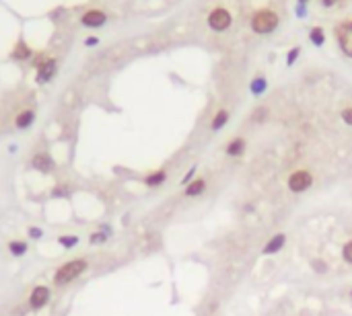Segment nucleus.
Masks as SVG:
<instances>
[{
    "label": "nucleus",
    "instance_id": "obj_8",
    "mask_svg": "<svg viewBox=\"0 0 352 316\" xmlns=\"http://www.w3.org/2000/svg\"><path fill=\"white\" fill-rule=\"evenodd\" d=\"M285 244H286V234H274L272 238L264 244V249H262V254H276L280 253L282 249H285Z\"/></svg>",
    "mask_w": 352,
    "mask_h": 316
},
{
    "label": "nucleus",
    "instance_id": "obj_23",
    "mask_svg": "<svg viewBox=\"0 0 352 316\" xmlns=\"http://www.w3.org/2000/svg\"><path fill=\"white\" fill-rule=\"evenodd\" d=\"M299 54H301V49H299V47H293V49H290V51H288V56H286V64H288V66H293V64L297 62Z\"/></svg>",
    "mask_w": 352,
    "mask_h": 316
},
{
    "label": "nucleus",
    "instance_id": "obj_10",
    "mask_svg": "<svg viewBox=\"0 0 352 316\" xmlns=\"http://www.w3.org/2000/svg\"><path fill=\"white\" fill-rule=\"evenodd\" d=\"M54 74H56V60H48V62L37 64V82H48Z\"/></svg>",
    "mask_w": 352,
    "mask_h": 316
},
{
    "label": "nucleus",
    "instance_id": "obj_28",
    "mask_svg": "<svg viewBox=\"0 0 352 316\" xmlns=\"http://www.w3.org/2000/svg\"><path fill=\"white\" fill-rule=\"evenodd\" d=\"M84 43H87V46H97V43H99V39H97V37H89V39L84 41Z\"/></svg>",
    "mask_w": 352,
    "mask_h": 316
},
{
    "label": "nucleus",
    "instance_id": "obj_9",
    "mask_svg": "<svg viewBox=\"0 0 352 316\" xmlns=\"http://www.w3.org/2000/svg\"><path fill=\"white\" fill-rule=\"evenodd\" d=\"M31 166H33V169H37V171H41V173H50L56 164H54V160H51L50 154L39 152V154H35V158L31 160Z\"/></svg>",
    "mask_w": 352,
    "mask_h": 316
},
{
    "label": "nucleus",
    "instance_id": "obj_11",
    "mask_svg": "<svg viewBox=\"0 0 352 316\" xmlns=\"http://www.w3.org/2000/svg\"><path fill=\"white\" fill-rule=\"evenodd\" d=\"M167 181V171L165 169H159V171H152L144 177V185L147 187H159Z\"/></svg>",
    "mask_w": 352,
    "mask_h": 316
},
{
    "label": "nucleus",
    "instance_id": "obj_18",
    "mask_svg": "<svg viewBox=\"0 0 352 316\" xmlns=\"http://www.w3.org/2000/svg\"><path fill=\"white\" fill-rule=\"evenodd\" d=\"M309 39H311L313 46L321 47L323 41H325V33H323V29H321V27H313L311 31H309Z\"/></svg>",
    "mask_w": 352,
    "mask_h": 316
},
{
    "label": "nucleus",
    "instance_id": "obj_25",
    "mask_svg": "<svg viewBox=\"0 0 352 316\" xmlns=\"http://www.w3.org/2000/svg\"><path fill=\"white\" fill-rule=\"evenodd\" d=\"M319 2H321V6H325V8H332V6L342 4V0H319Z\"/></svg>",
    "mask_w": 352,
    "mask_h": 316
},
{
    "label": "nucleus",
    "instance_id": "obj_21",
    "mask_svg": "<svg viewBox=\"0 0 352 316\" xmlns=\"http://www.w3.org/2000/svg\"><path fill=\"white\" fill-rule=\"evenodd\" d=\"M8 249H11V253H13V254H17V257H21V254H23L25 251H27V244H25V242H11V247H8Z\"/></svg>",
    "mask_w": 352,
    "mask_h": 316
},
{
    "label": "nucleus",
    "instance_id": "obj_1",
    "mask_svg": "<svg viewBox=\"0 0 352 316\" xmlns=\"http://www.w3.org/2000/svg\"><path fill=\"white\" fill-rule=\"evenodd\" d=\"M89 263L87 259H72V261H66L64 265H60L54 273V285L62 287V285H68L72 284L76 277H81L84 271H87Z\"/></svg>",
    "mask_w": 352,
    "mask_h": 316
},
{
    "label": "nucleus",
    "instance_id": "obj_13",
    "mask_svg": "<svg viewBox=\"0 0 352 316\" xmlns=\"http://www.w3.org/2000/svg\"><path fill=\"white\" fill-rule=\"evenodd\" d=\"M245 150V140L243 138H235V140H231V142L227 144L225 148V152L227 156H241Z\"/></svg>",
    "mask_w": 352,
    "mask_h": 316
},
{
    "label": "nucleus",
    "instance_id": "obj_12",
    "mask_svg": "<svg viewBox=\"0 0 352 316\" xmlns=\"http://www.w3.org/2000/svg\"><path fill=\"white\" fill-rule=\"evenodd\" d=\"M204 189H206V181L204 179H194L192 183H187V187H185V197H198V195H202L204 193Z\"/></svg>",
    "mask_w": 352,
    "mask_h": 316
},
{
    "label": "nucleus",
    "instance_id": "obj_26",
    "mask_svg": "<svg viewBox=\"0 0 352 316\" xmlns=\"http://www.w3.org/2000/svg\"><path fill=\"white\" fill-rule=\"evenodd\" d=\"M264 117H266V109H264V107H260V109L253 113V119H255V121H264Z\"/></svg>",
    "mask_w": 352,
    "mask_h": 316
},
{
    "label": "nucleus",
    "instance_id": "obj_5",
    "mask_svg": "<svg viewBox=\"0 0 352 316\" xmlns=\"http://www.w3.org/2000/svg\"><path fill=\"white\" fill-rule=\"evenodd\" d=\"M231 23H233V16L227 8H212L210 15H208V27L212 31H227L231 27Z\"/></svg>",
    "mask_w": 352,
    "mask_h": 316
},
{
    "label": "nucleus",
    "instance_id": "obj_14",
    "mask_svg": "<svg viewBox=\"0 0 352 316\" xmlns=\"http://www.w3.org/2000/svg\"><path fill=\"white\" fill-rule=\"evenodd\" d=\"M33 119H35V113H33L31 109H25V111H21L19 115H17L15 124H17V127H19V129H25V127H29L33 124Z\"/></svg>",
    "mask_w": 352,
    "mask_h": 316
},
{
    "label": "nucleus",
    "instance_id": "obj_19",
    "mask_svg": "<svg viewBox=\"0 0 352 316\" xmlns=\"http://www.w3.org/2000/svg\"><path fill=\"white\" fill-rule=\"evenodd\" d=\"M342 259H344L348 265H352V240L344 242V247H342Z\"/></svg>",
    "mask_w": 352,
    "mask_h": 316
},
{
    "label": "nucleus",
    "instance_id": "obj_3",
    "mask_svg": "<svg viewBox=\"0 0 352 316\" xmlns=\"http://www.w3.org/2000/svg\"><path fill=\"white\" fill-rule=\"evenodd\" d=\"M311 185H313V174L305 169L293 171L286 179V187L290 193H303L307 189H311Z\"/></svg>",
    "mask_w": 352,
    "mask_h": 316
},
{
    "label": "nucleus",
    "instance_id": "obj_27",
    "mask_svg": "<svg viewBox=\"0 0 352 316\" xmlns=\"http://www.w3.org/2000/svg\"><path fill=\"white\" fill-rule=\"evenodd\" d=\"M295 11H297V16H301V19H303V16H307V6L305 4H297Z\"/></svg>",
    "mask_w": 352,
    "mask_h": 316
},
{
    "label": "nucleus",
    "instance_id": "obj_15",
    "mask_svg": "<svg viewBox=\"0 0 352 316\" xmlns=\"http://www.w3.org/2000/svg\"><path fill=\"white\" fill-rule=\"evenodd\" d=\"M266 89H268V80H266L264 76H255L253 80H251V84H250V91H251V95H255V96L264 95Z\"/></svg>",
    "mask_w": 352,
    "mask_h": 316
},
{
    "label": "nucleus",
    "instance_id": "obj_4",
    "mask_svg": "<svg viewBox=\"0 0 352 316\" xmlns=\"http://www.w3.org/2000/svg\"><path fill=\"white\" fill-rule=\"evenodd\" d=\"M334 35H336L338 39V46L340 49L344 51L348 58H352V21H342L336 25V29H334Z\"/></svg>",
    "mask_w": 352,
    "mask_h": 316
},
{
    "label": "nucleus",
    "instance_id": "obj_29",
    "mask_svg": "<svg viewBox=\"0 0 352 316\" xmlns=\"http://www.w3.org/2000/svg\"><path fill=\"white\" fill-rule=\"evenodd\" d=\"M29 234H33V236H39V234H41V232H39V230H37V228H31V230H29Z\"/></svg>",
    "mask_w": 352,
    "mask_h": 316
},
{
    "label": "nucleus",
    "instance_id": "obj_20",
    "mask_svg": "<svg viewBox=\"0 0 352 316\" xmlns=\"http://www.w3.org/2000/svg\"><path fill=\"white\" fill-rule=\"evenodd\" d=\"M60 244L66 249H70L74 244H79V236H60Z\"/></svg>",
    "mask_w": 352,
    "mask_h": 316
},
{
    "label": "nucleus",
    "instance_id": "obj_17",
    "mask_svg": "<svg viewBox=\"0 0 352 316\" xmlns=\"http://www.w3.org/2000/svg\"><path fill=\"white\" fill-rule=\"evenodd\" d=\"M227 121H229V111H225V109L217 111V115H214V119H212V129L218 131L220 127L227 126Z\"/></svg>",
    "mask_w": 352,
    "mask_h": 316
},
{
    "label": "nucleus",
    "instance_id": "obj_2",
    "mask_svg": "<svg viewBox=\"0 0 352 316\" xmlns=\"http://www.w3.org/2000/svg\"><path fill=\"white\" fill-rule=\"evenodd\" d=\"M278 25H280V16L272 8H260L251 16V29L257 35H268L272 31H276Z\"/></svg>",
    "mask_w": 352,
    "mask_h": 316
},
{
    "label": "nucleus",
    "instance_id": "obj_6",
    "mask_svg": "<svg viewBox=\"0 0 352 316\" xmlns=\"http://www.w3.org/2000/svg\"><path fill=\"white\" fill-rule=\"evenodd\" d=\"M50 298H51V289L48 285H35V287H33V292H31V296H29L31 310H41L50 302Z\"/></svg>",
    "mask_w": 352,
    "mask_h": 316
},
{
    "label": "nucleus",
    "instance_id": "obj_22",
    "mask_svg": "<svg viewBox=\"0 0 352 316\" xmlns=\"http://www.w3.org/2000/svg\"><path fill=\"white\" fill-rule=\"evenodd\" d=\"M311 267L317 271V273H325V271H328V265H325V261H321V259H313Z\"/></svg>",
    "mask_w": 352,
    "mask_h": 316
},
{
    "label": "nucleus",
    "instance_id": "obj_24",
    "mask_svg": "<svg viewBox=\"0 0 352 316\" xmlns=\"http://www.w3.org/2000/svg\"><path fill=\"white\" fill-rule=\"evenodd\" d=\"M340 117H342V121H344L346 126H352V107H346V109H342Z\"/></svg>",
    "mask_w": 352,
    "mask_h": 316
},
{
    "label": "nucleus",
    "instance_id": "obj_16",
    "mask_svg": "<svg viewBox=\"0 0 352 316\" xmlns=\"http://www.w3.org/2000/svg\"><path fill=\"white\" fill-rule=\"evenodd\" d=\"M13 58L15 60H27V58H31V47L21 39L19 43H17V47L13 49Z\"/></svg>",
    "mask_w": 352,
    "mask_h": 316
},
{
    "label": "nucleus",
    "instance_id": "obj_30",
    "mask_svg": "<svg viewBox=\"0 0 352 316\" xmlns=\"http://www.w3.org/2000/svg\"><path fill=\"white\" fill-rule=\"evenodd\" d=\"M307 2H309V0H299V4H307Z\"/></svg>",
    "mask_w": 352,
    "mask_h": 316
},
{
    "label": "nucleus",
    "instance_id": "obj_7",
    "mask_svg": "<svg viewBox=\"0 0 352 316\" xmlns=\"http://www.w3.org/2000/svg\"><path fill=\"white\" fill-rule=\"evenodd\" d=\"M105 21H107V15L103 11H97V8H91V11H87L81 16V23L84 27H91V29H97L101 25H105Z\"/></svg>",
    "mask_w": 352,
    "mask_h": 316
}]
</instances>
